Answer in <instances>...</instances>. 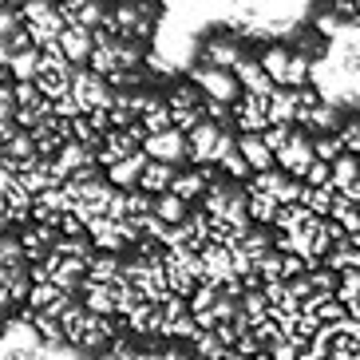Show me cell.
I'll return each mask as SVG.
<instances>
[{"mask_svg":"<svg viewBox=\"0 0 360 360\" xmlns=\"http://www.w3.org/2000/svg\"><path fill=\"white\" fill-rule=\"evenodd\" d=\"M191 84L198 87L210 103H218V107H233L238 99H242V84H238V75L226 72V68L191 64Z\"/></svg>","mask_w":360,"mask_h":360,"instance_id":"1","label":"cell"},{"mask_svg":"<svg viewBox=\"0 0 360 360\" xmlns=\"http://www.w3.org/2000/svg\"><path fill=\"white\" fill-rule=\"evenodd\" d=\"M313 162H317V155H313V131L293 127L289 143L277 150V170H285L289 179H305V170L313 167Z\"/></svg>","mask_w":360,"mask_h":360,"instance_id":"2","label":"cell"},{"mask_svg":"<svg viewBox=\"0 0 360 360\" xmlns=\"http://www.w3.org/2000/svg\"><path fill=\"white\" fill-rule=\"evenodd\" d=\"M143 150H147L150 159H159V162L182 167V162H186V135H182L179 127L159 131V135H147L143 139Z\"/></svg>","mask_w":360,"mask_h":360,"instance_id":"3","label":"cell"},{"mask_svg":"<svg viewBox=\"0 0 360 360\" xmlns=\"http://www.w3.org/2000/svg\"><path fill=\"white\" fill-rule=\"evenodd\" d=\"M84 309L96 313V317H119V305H115V281H91L87 277L84 285Z\"/></svg>","mask_w":360,"mask_h":360,"instance_id":"4","label":"cell"},{"mask_svg":"<svg viewBox=\"0 0 360 360\" xmlns=\"http://www.w3.org/2000/svg\"><path fill=\"white\" fill-rule=\"evenodd\" d=\"M202 269H206V281H230L233 277V245H206L202 250Z\"/></svg>","mask_w":360,"mask_h":360,"instance_id":"5","label":"cell"},{"mask_svg":"<svg viewBox=\"0 0 360 360\" xmlns=\"http://www.w3.org/2000/svg\"><path fill=\"white\" fill-rule=\"evenodd\" d=\"M182 167H170V162H159V159H150L147 167H143V174H139V186L135 191H147V194H167L170 191V182H174V174H179Z\"/></svg>","mask_w":360,"mask_h":360,"instance_id":"6","label":"cell"},{"mask_svg":"<svg viewBox=\"0 0 360 360\" xmlns=\"http://www.w3.org/2000/svg\"><path fill=\"white\" fill-rule=\"evenodd\" d=\"M238 150H242L245 167L254 170V174H262V170H274V167H277L274 150L265 147V139H262V135H238Z\"/></svg>","mask_w":360,"mask_h":360,"instance_id":"7","label":"cell"},{"mask_svg":"<svg viewBox=\"0 0 360 360\" xmlns=\"http://www.w3.org/2000/svg\"><path fill=\"white\" fill-rule=\"evenodd\" d=\"M119 274H123V254H103V250H96V254L87 257V277L91 281H119Z\"/></svg>","mask_w":360,"mask_h":360,"instance_id":"8","label":"cell"},{"mask_svg":"<svg viewBox=\"0 0 360 360\" xmlns=\"http://www.w3.org/2000/svg\"><path fill=\"white\" fill-rule=\"evenodd\" d=\"M191 202H182L179 194H159V198H155V218H159V222H167V226H179V222H186V218H191Z\"/></svg>","mask_w":360,"mask_h":360,"instance_id":"9","label":"cell"},{"mask_svg":"<svg viewBox=\"0 0 360 360\" xmlns=\"http://www.w3.org/2000/svg\"><path fill=\"white\" fill-rule=\"evenodd\" d=\"M356 179H360V155H349V150H345V155L333 162V182H328V186L340 194V191H349Z\"/></svg>","mask_w":360,"mask_h":360,"instance_id":"10","label":"cell"},{"mask_svg":"<svg viewBox=\"0 0 360 360\" xmlns=\"http://www.w3.org/2000/svg\"><path fill=\"white\" fill-rule=\"evenodd\" d=\"M245 202H250V222L254 226H274V218H277V206L274 198H265V194H254V191H245Z\"/></svg>","mask_w":360,"mask_h":360,"instance_id":"11","label":"cell"},{"mask_svg":"<svg viewBox=\"0 0 360 360\" xmlns=\"http://www.w3.org/2000/svg\"><path fill=\"white\" fill-rule=\"evenodd\" d=\"M218 297H222V285H218V281H198V289L191 293V317H194V313L214 309V305H218Z\"/></svg>","mask_w":360,"mask_h":360,"instance_id":"12","label":"cell"},{"mask_svg":"<svg viewBox=\"0 0 360 360\" xmlns=\"http://www.w3.org/2000/svg\"><path fill=\"white\" fill-rule=\"evenodd\" d=\"M242 313H245L250 321H254V325L269 317V301H265L262 289H245V297H242Z\"/></svg>","mask_w":360,"mask_h":360,"instance_id":"13","label":"cell"},{"mask_svg":"<svg viewBox=\"0 0 360 360\" xmlns=\"http://www.w3.org/2000/svg\"><path fill=\"white\" fill-rule=\"evenodd\" d=\"M337 301H340L345 309H349L352 301H360V269L340 274V281H337Z\"/></svg>","mask_w":360,"mask_h":360,"instance_id":"14","label":"cell"},{"mask_svg":"<svg viewBox=\"0 0 360 360\" xmlns=\"http://www.w3.org/2000/svg\"><path fill=\"white\" fill-rule=\"evenodd\" d=\"M56 297H60V289L52 285V281H44V285H32V293H28V309H48L56 301Z\"/></svg>","mask_w":360,"mask_h":360,"instance_id":"15","label":"cell"},{"mask_svg":"<svg viewBox=\"0 0 360 360\" xmlns=\"http://www.w3.org/2000/svg\"><path fill=\"white\" fill-rule=\"evenodd\" d=\"M289 285V293L297 297V301H309V297L317 293V285H313V274H301V277H293V281H285Z\"/></svg>","mask_w":360,"mask_h":360,"instance_id":"16","label":"cell"},{"mask_svg":"<svg viewBox=\"0 0 360 360\" xmlns=\"http://www.w3.org/2000/svg\"><path fill=\"white\" fill-rule=\"evenodd\" d=\"M349 317H352V321H360V301H352V305H349Z\"/></svg>","mask_w":360,"mask_h":360,"instance_id":"17","label":"cell"},{"mask_svg":"<svg viewBox=\"0 0 360 360\" xmlns=\"http://www.w3.org/2000/svg\"><path fill=\"white\" fill-rule=\"evenodd\" d=\"M4 328H8V321H4V313H0V333H4Z\"/></svg>","mask_w":360,"mask_h":360,"instance_id":"18","label":"cell"}]
</instances>
